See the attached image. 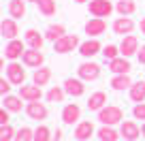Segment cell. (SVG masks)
Instances as JSON below:
<instances>
[{
	"mask_svg": "<svg viewBox=\"0 0 145 141\" xmlns=\"http://www.w3.org/2000/svg\"><path fill=\"white\" fill-rule=\"evenodd\" d=\"M98 122L105 126H115V124L124 122V111L118 105H105L103 109L98 111Z\"/></svg>",
	"mask_w": 145,
	"mask_h": 141,
	"instance_id": "obj_1",
	"label": "cell"
},
{
	"mask_svg": "<svg viewBox=\"0 0 145 141\" xmlns=\"http://www.w3.org/2000/svg\"><path fill=\"white\" fill-rule=\"evenodd\" d=\"M88 9L94 17H109V15L115 11V7L111 5V0H90L88 2Z\"/></svg>",
	"mask_w": 145,
	"mask_h": 141,
	"instance_id": "obj_2",
	"label": "cell"
},
{
	"mask_svg": "<svg viewBox=\"0 0 145 141\" xmlns=\"http://www.w3.org/2000/svg\"><path fill=\"white\" fill-rule=\"evenodd\" d=\"M79 45H81V43H79L77 34H64L62 39H58V41L54 43V49H56V54H68V51L77 49Z\"/></svg>",
	"mask_w": 145,
	"mask_h": 141,
	"instance_id": "obj_3",
	"label": "cell"
},
{
	"mask_svg": "<svg viewBox=\"0 0 145 141\" xmlns=\"http://www.w3.org/2000/svg\"><path fill=\"white\" fill-rule=\"evenodd\" d=\"M77 75H79V79H83V81H94V79L100 77V64H96V62H83V64H79Z\"/></svg>",
	"mask_w": 145,
	"mask_h": 141,
	"instance_id": "obj_4",
	"label": "cell"
},
{
	"mask_svg": "<svg viewBox=\"0 0 145 141\" xmlns=\"http://www.w3.org/2000/svg\"><path fill=\"white\" fill-rule=\"evenodd\" d=\"M22 62L26 64V66H30V68H41L43 62H45V56H43L41 49H32V47H28V49L24 51V56H22Z\"/></svg>",
	"mask_w": 145,
	"mask_h": 141,
	"instance_id": "obj_5",
	"label": "cell"
},
{
	"mask_svg": "<svg viewBox=\"0 0 145 141\" xmlns=\"http://www.w3.org/2000/svg\"><path fill=\"white\" fill-rule=\"evenodd\" d=\"M7 77L13 86H24L26 81V68H22V64H17L13 60L11 64H7Z\"/></svg>",
	"mask_w": 145,
	"mask_h": 141,
	"instance_id": "obj_6",
	"label": "cell"
},
{
	"mask_svg": "<svg viewBox=\"0 0 145 141\" xmlns=\"http://www.w3.org/2000/svg\"><path fill=\"white\" fill-rule=\"evenodd\" d=\"M137 51H139V39L132 37V34H126V37L122 39V43H120V54H122L124 58H130Z\"/></svg>",
	"mask_w": 145,
	"mask_h": 141,
	"instance_id": "obj_7",
	"label": "cell"
},
{
	"mask_svg": "<svg viewBox=\"0 0 145 141\" xmlns=\"http://www.w3.org/2000/svg\"><path fill=\"white\" fill-rule=\"evenodd\" d=\"M79 120H81V107L79 105H75V103H71V105H66L62 109V122L64 124H79Z\"/></svg>",
	"mask_w": 145,
	"mask_h": 141,
	"instance_id": "obj_8",
	"label": "cell"
},
{
	"mask_svg": "<svg viewBox=\"0 0 145 141\" xmlns=\"http://www.w3.org/2000/svg\"><path fill=\"white\" fill-rule=\"evenodd\" d=\"M120 132H122V137L126 141H137L141 135V128L137 122H132V120H124L122 126H120Z\"/></svg>",
	"mask_w": 145,
	"mask_h": 141,
	"instance_id": "obj_9",
	"label": "cell"
},
{
	"mask_svg": "<svg viewBox=\"0 0 145 141\" xmlns=\"http://www.w3.org/2000/svg\"><path fill=\"white\" fill-rule=\"evenodd\" d=\"M130 62H128V58H124V56H118V58L109 60V71L113 75H128L130 73Z\"/></svg>",
	"mask_w": 145,
	"mask_h": 141,
	"instance_id": "obj_10",
	"label": "cell"
},
{
	"mask_svg": "<svg viewBox=\"0 0 145 141\" xmlns=\"http://www.w3.org/2000/svg\"><path fill=\"white\" fill-rule=\"evenodd\" d=\"M132 30H135V22L130 19V15H122V17H118L113 22V32L115 34L126 37V34H130Z\"/></svg>",
	"mask_w": 145,
	"mask_h": 141,
	"instance_id": "obj_11",
	"label": "cell"
},
{
	"mask_svg": "<svg viewBox=\"0 0 145 141\" xmlns=\"http://www.w3.org/2000/svg\"><path fill=\"white\" fill-rule=\"evenodd\" d=\"M26 113H28V118L30 120H45L47 118V107L43 103H39V100H32V103H28L26 105Z\"/></svg>",
	"mask_w": 145,
	"mask_h": 141,
	"instance_id": "obj_12",
	"label": "cell"
},
{
	"mask_svg": "<svg viewBox=\"0 0 145 141\" xmlns=\"http://www.w3.org/2000/svg\"><path fill=\"white\" fill-rule=\"evenodd\" d=\"M24 51H26V45H24L19 39L9 41V43H7V47H5V56L11 60V62H13V60H17V58H22Z\"/></svg>",
	"mask_w": 145,
	"mask_h": 141,
	"instance_id": "obj_13",
	"label": "cell"
},
{
	"mask_svg": "<svg viewBox=\"0 0 145 141\" xmlns=\"http://www.w3.org/2000/svg\"><path fill=\"white\" fill-rule=\"evenodd\" d=\"M105 30H107V22H105L103 17H94V19H90V22L86 24V34L92 37V39L100 37Z\"/></svg>",
	"mask_w": 145,
	"mask_h": 141,
	"instance_id": "obj_14",
	"label": "cell"
},
{
	"mask_svg": "<svg viewBox=\"0 0 145 141\" xmlns=\"http://www.w3.org/2000/svg\"><path fill=\"white\" fill-rule=\"evenodd\" d=\"M19 96H22L26 103H32V100H41L43 90H41V86H36V83H32V86H19Z\"/></svg>",
	"mask_w": 145,
	"mask_h": 141,
	"instance_id": "obj_15",
	"label": "cell"
},
{
	"mask_svg": "<svg viewBox=\"0 0 145 141\" xmlns=\"http://www.w3.org/2000/svg\"><path fill=\"white\" fill-rule=\"evenodd\" d=\"M0 32H2V37H5V39H9V41L17 39V34H19L17 19H13V17H7V19H2V24H0Z\"/></svg>",
	"mask_w": 145,
	"mask_h": 141,
	"instance_id": "obj_16",
	"label": "cell"
},
{
	"mask_svg": "<svg viewBox=\"0 0 145 141\" xmlns=\"http://www.w3.org/2000/svg\"><path fill=\"white\" fill-rule=\"evenodd\" d=\"M64 90H66L68 96H83V92H86V86H83V79H75V77H68L66 81H64Z\"/></svg>",
	"mask_w": 145,
	"mask_h": 141,
	"instance_id": "obj_17",
	"label": "cell"
},
{
	"mask_svg": "<svg viewBox=\"0 0 145 141\" xmlns=\"http://www.w3.org/2000/svg\"><path fill=\"white\" fill-rule=\"evenodd\" d=\"M100 49H103V45L98 43V39H88L86 43L79 45V54H81L83 58H92V56H96Z\"/></svg>",
	"mask_w": 145,
	"mask_h": 141,
	"instance_id": "obj_18",
	"label": "cell"
},
{
	"mask_svg": "<svg viewBox=\"0 0 145 141\" xmlns=\"http://www.w3.org/2000/svg\"><path fill=\"white\" fill-rule=\"evenodd\" d=\"M24 39H26V45L32 47V49H41L43 43H45V37H43L39 30H34V28H30V30L24 34Z\"/></svg>",
	"mask_w": 145,
	"mask_h": 141,
	"instance_id": "obj_19",
	"label": "cell"
},
{
	"mask_svg": "<svg viewBox=\"0 0 145 141\" xmlns=\"http://www.w3.org/2000/svg\"><path fill=\"white\" fill-rule=\"evenodd\" d=\"M92 135H94V124L92 122L83 120V122L77 124V128H75V139L77 141H88Z\"/></svg>",
	"mask_w": 145,
	"mask_h": 141,
	"instance_id": "obj_20",
	"label": "cell"
},
{
	"mask_svg": "<svg viewBox=\"0 0 145 141\" xmlns=\"http://www.w3.org/2000/svg\"><path fill=\"white\" fill-rule=\"evenodd\" d=\"M105 105H107V94H105L103 90L90 94V98H88V109L90 111H100Z\"/></svg>",
	"mask_w": 145,
	"mask_h": 141,
	"instance_id": "obj_21",
	"label": "cell"
},
{
	"mask_svg": "<svg viewBox=\"0 0 145 141\" xmlns=\"http://www.w3.org/2000/svg\"><path fill=\"white\" fill-rule=\"evenodd\" d=\"M22 96H13V94H7L2 96V103H5V109H9L11 113H17V111L24 109V103H22Z\"/></svg>",
	"mask_w": 145,
	"mask_h": 141,
	"instance_id": "obj_22",
	"label": "cell"
},
{
	"mask_svg": "<svg viewBox=\"0 0 145 141\" xmlns=\"http://www.w3.org/2000/svg\"><path fill=\"white\" fill-rule=\"evenodd\" d=\"M9 15L13 19L26 17V0H9Z\"/></svg>",
	"mask_w": 145,
	"mask_h": 141,
	"instance_id": "obj_23",
	"label": "cell"
},
{
	"mask_svg": "<svg viewBox=\"0 0 145 141\" xmlns=\"http://www.w3.org/2000/svg\"><path fill=\"white\" fill-rule=\"evenodd\" d=\"M49 79H51V68H47V66L36 68L34 75H32V83H36V86H47Z\"/></svg>",
	"mask_w": 145,
	"mask_h": 141,
	"instance_id": "obj_24",
	"label": "cell"
},
{
	"mask_svg": "<svg viewBox=\"0 0 145 141\" xmlns=\"http://www.w3.org/2000/svg\"><path fill=\"white\" fill-rule=\"evenodd\" d=\"M128 94H130V100H135V103H145V81L132 83Z\"/></svg>",
	"mask_w": 145,
	"mask_h": 141,
	"instance_id": "obj_25",
	"label": "cell"
},
{
	"mask_svg": "<svg viewBox=\"0 0 145 141\" xmlns=\"http://www.w3.org/2000/svg\"><path fill=\"white\" fill-rule=\"evenodd\" d=\"M96 135H98L100 141H118L120 137H122V132L115 131L113 126H105V124H103V128H98V132H96Z\"/></svg>",
	"mask_w": 145,
	"mask_h": 141,
	"instance_id": "obj_26",
	"label": "cell"
},
{
	"mask_svg": "<svg viewBox=\"0 0 145 141\" xmlns=\"http://www.w3.org/2000/svg\"><path fill=\"white\" fill-rule=\"evenodd\" d=\"M64 34H66V30H64L62 24H51V26L45 30V39H47V41H51V43H56L58 39H62Z\"/></svg>",
	"mask_w": 145,
	"mask_h": 141,
	"instance_id": "obj_27",
	"label": "cell"
},
{
	"mask_svg": "<svg viewBox=\"0 0 145 141\" xmlns=\"http://www.w3.org/2000/svg\"><path fill=\"white\" fill-rule=\"evenodd\" d=\"M132 81H130V75H113V79H111V88L118 92L122 90H130Z\"/></svg>",
	"mask_w": 145,
	"mask_h": 141,
	"instance_id": "obj_28",
	"label": "cell"
},
{
	"mask_svg": "<svg viewBox=\"0 0 145 141\" xmlns=\"http://www.w3.org/2000/svg\"><path fill=\"white\" fill-rule=\"evenodd\" d=\"M64 96H66V90L60 88V86H54V88H49V92L45 94V98H47V103H62Z\"/></svg>",
	"mask_w": 145,
	"mask_h": 141,
	"instance_id": "obj_29",
	"label": "cell"
},
{
	"mask_svg": "<svg viewBox=\"0 0 145 141\" xmlns=\"http://www.w3.org/2000/svg\"><path fill=\"white\" fill-rule=\"evenodd\" d=\"M36 5H39V11H41L45 17H51V15L58 11V5H56V0H39Z\"/></svg>",
	"mask_w": 145,
	"mask_h": 141,
	"instance_id": "obj_30",
	"label": "cell"
},
{
	"mask_svg": "<svg viewBox=\"0 0 145 141\" xmlns=\"http://www.w3.org/2000/svg\"><path fill=\"white\" fill-rule=\"evenodd\" d=\"M115 11L120 15H132L137 11V5L132 0H118V5H115Z\"/></svg>",
	"mask_w": 145,
	"mask_h": 141,
	"instance_id": "obj_31",
	"label": "cell"
},
{
	"mask_svg": "<svg viewBox=\"0 0 145 141\" xmlns=\"http://www.w3.org/2000/svg\"><path fill=\"white\" fill-rule=\"evenodd\" d=\"M13 141H34V131H32L30 126H22L17 132H15Z\"/></svg>",
	"mask_w": 145,
	"mask_h": 141,
	"instance_id": "obj_32",
	"label": "cell"
},
{
	"mask_svg": "<svg viewBox=\"0 0 145 141\" xmlns=\"http://www.w3.org/2000/svg\"><path fill=\"white\" fill-rule=\"evenodd\" d=\"M34 141H51V131L41 124V126L34 131Z\"/></svg>",
	"mask_w": 145,
	"mask_h": 141,
	"instance_id": "obj_33",
	"label": "cell"
},
{
	"mask_svg": "<svg viewBox=\"0 0 145 141\" xmlns=\"http://www.w3.org/2000/svg\"><path fill=\"white\" fill-rule=\"evenodd\" d=\"M15 132H17V131H13V128H11V124L2 126V128H0V141H11V139H15Z\"/></svg>",
	"mask_w": 145,
	"mask_h": 141,
	"instance_id": "obj_34",
	"label": "cell"
},
{
	"mask_svg": "<svg viewBox=\"0 0 145 141\" xmlns=\"http://www.w3.org/2000/svg\"><path fill=\"white\" fill-rule=\"evenodd\" d=\"M103 56H105V60H113V58H118V56H120V47H115V45L103 47Z\"/></svg>",
	"mask_w": 145,
	"mask_h": 141,
	"instance_id": "obj_35",
	"label": "cell"
},
{
	"mask_svg": "<svg viewBox=\"0 0 145 141\" xmlns=\"http://www.w3.org/2000/svg\"><path fill=\"white\" fill-rule=\"evenodd\" d=\"M132 115H135L137 120H143L145 122V103H137L135 109H132Z\"/></svg>",
	"mask_w": 145,
	"mask_h": 141,
	"instance_id": "obj_36",
	"label": "cell"
},
{
	"mask_svg": "<svg viewBox=\"0 0 145 141\" xmlns=\"http://www.w3.org/2000/svg\"><path fill=\"white\" fill-rule=\"evenodd\" d=\"M0 94H2V96L11 94V81H9V79H5V77L0 79Z\"/></svg>",
	"mask_w": 145,
	"mask_h": 141,
	"instance_id": "obj_37",
	"label": "cell"
},
{
	"mask_svg": "<svg viewBox=\"0 0 145 141\" xmlns=\"http://www.w3.org/2000/svg\"><path fill=\"white\" fill-rule=\"evenodd\" d=\"M9 113H11V111H9V109H5V107L0 109V124H2V126L11 124V118H9Z\"/></svg>",
	"mask_w": 145,
	"mask_h": 141,
	"instance_id": "obj_38",
	"label": "cell"
},
{
	"mask_svg": "<svg viewBox=\"0 0 145 141\" xmlns=\"http://www.w3.org/2000/svg\"><path fill=\"white\" fill-rule=\"evenodd\" d=\"M137 56H139V62H141V64H145V45H141V47H139Z\"/></svg>",
	"mask_w": 145,
	"mask_h": 141,
	"instance_id": "obj_39",
	"label": "cell"
},
{
	"mask_svg": "<svg viewBox=\"0 0 145 141\" xmlns=\"http://www.w3.org/2000/svg\"><path fill=\"white\" fill-rule=\"evenodd\" d=\"M54 139H56V141H60V139H62V131H60V128H56V135H54Z\"/></svg>",
	"mask_w": 145,
	"mask_h": 141,
	"instance_id": "obj_40",
	"label": "cell"
},
{
	"mask_svg": "<svg viewBox=\"0 0 145 141\" xmlns=\"http://www.w3.org/2000/svg\"><path fill=\"white\" fill-rule=\"evenodd\" d=\"M141 34L145 37V19H141Z\"/></svg>",
	"mask_w": 145,
	"mask_h": 141,
	"instance_id": "obj_41",
	"label": "cell"
},
{
	"mask_svg": "<svg viewBox=\"0 0 145 141\" xmlns=\"http://www.w3.org/2000/svg\"><path fill=\"white\" fill-rule=\"evenodd\" d=\"M77 5H86V2H90V0H75Z\"/></svg>",
	"mask_w": 145,
	"mask_h": 141,
	"instance_id": "obj_42",
	"label": "cell"
},
{
	"mask_svg": "<svg viewBox=\"0 0 145 141\" xmlns=\"http://www.w3.org/2000/svg\"><path fill=\"white\" fill-rule=\"evenodd\" d=\"M141 135L145 137V122H143V126H141Z\"/></svg>",
	"mask_w": 145,
	"mask_h": 141,
	"instance_id": "obj_43",
	"label": "cell"
},
{
	"mask_svg": "<svg viewBox=\"0 0 145 141\" xmlns=\"http://www.w3.org/2000/svg\"><path fill=\"white\" fill-rule=\"evenodd\" d=\"M26 2H39V0H26Z\"/></svg>",
	"mask_w": 145,
	"mask_h": 141,
	"instance_id": "obj_44",
	"label": "cell"
}]
</instances>
